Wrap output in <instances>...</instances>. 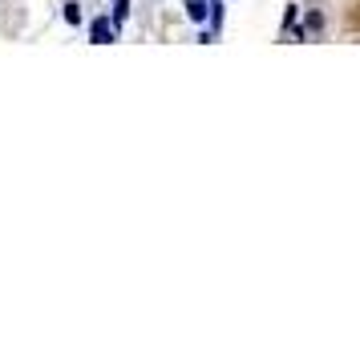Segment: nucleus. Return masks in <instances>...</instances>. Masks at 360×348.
I'll return each instance as SVG.
<instances>
[{
	"instance_id": "f257e3e1",
	"label": "nucleus",
	"mask_w": 360,
	"mask_h": 348,
	"mask_svg": "<svg viewBox=\"0 0 360 348\" xmlns=\"http://www.w3.org/2000/svg\"><path fill=\"white\" fill-rule=\"evenodd\" d=\"M89 33H94L98 45H110V41H114V25H110V20H94V29H89Z\"/></svg>"
},
{
	"instance_id": "7ed1b4c3",
	"label": "nucleus",
	"mask_w": 360,
	"mask_h": 348,
	"mask_svg": "<svg viewBox=\"0 0 360 348\" xmlns=\"http://www.w3.org/2000/svg\"><path fill=\"white\" fill-rule=\"evenodd\" d=\"M65 20L69 25H77V20H82V8H77V4H65Z\"/></svg>"
},
{
	"instance_id": "f03ea898",
	"label": "nucleus",
	"mask_w": 360,
	"mask_h": 348,
	"mask_svg": "<svg viewBox=\"0 0 360 348\" xmlns=\"http://www.w3.org/2000/svg\"><path fill=\"white\" fill-rule=\"evenodd\" d=\"M186 17L191 20H207V4H202V0H191V4H186Z\"/></svg>"
}]
</instances>
